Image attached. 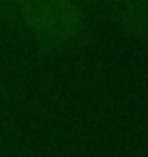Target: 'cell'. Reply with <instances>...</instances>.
Segmentation results:
<instances>
[{"instance_id": "obj_3", "label": "cell", "mask_w": 148, "mask_h": 157, "mask_svg": "<svg viewBox=\"0 0 148 157\" xmlns=\"http://www.w3.org/2000/svg\"><path fill=\"white\" fill-rule=\"evenodd\" d=\"M0 24L9 26V29H13V31H17V33L24 35L22 24H20V20H17V15H15V11H13V7H11L9 0H0Z\"/></svg>"}, {"instance_id": "obj_1", "label": "cell", "mask_w": 148, "mask_h": 157, "mask_svg": "<svg viewBox=\"0 0 148 157\" xmlns=\"http://www.w3.org/2000/svg\"><path fill=\"white\" fill-rule=\"evenodd\" d=\"M24 35L42 48L72 46L83 35L87 13L83 0H9Z\"/></svg>"}, {"instance_id": "obj_2", "label": "cell", "mask_w": 148, "mask_h": 157, "mask_svg": "<svg viewBox=\"0 0 148 157\" xmlns=\"http://www.w3.org/2000/svg\"><path fill=\"white\" fill-rule=\"evenodd\" d=\"M109 22L142 42H148V0H87Z\"/></svg>"}]
</instances>
